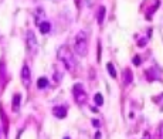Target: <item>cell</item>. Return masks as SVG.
<instances>
[{
    "mask_svg": "<svg viewBox=\"0 0 163 139\" xmlns=\"http://www.w3.org/2000/svg\"><path fill=\"white\" fill-rule=\"evenodd\" d=\"M57 57H58V60H60L61 63L64 64V67H65L67 71H74L75 70V58H74V54L70 51V48L65 46L60 47L58 48V51H57Z\"/></svg>",
    "mask_w": 163,
    "mask_h": 139,
    "instance_id": "cell-1",
    "label": "cell"
},
{
    "mask_svg": "<svg viewBox=\"0 0 163 139\" xmlns=\"http://www.w3.org/2000/svg\"><path fill=\"white\" fill-rule=\"evenodd\" d=\"M74 51L80 57H85L88 53V33L87 31H78L74 38Z\"/></svg>",
    "mask_w": 163,
    "mask_h": 139,
    "instance_id": "cell-2",
    "label": "cell"
},
{
    "mask_svg": "<svg viewBox=\"0 0 163 139\" xmlns=\"http://www.w3.org/2000/svg\"><path fill=\"white\" fill-rule=\"evenodd\" d=\"M73 94H74V98H75V101L80 104V105H82V104L87 102L88 95H87V91L84 89L82 84H75V85H74V88H73Z\"/></svg>",
    "mask_w": 163,
    "mask_h": 139,
    "instance_id": "cell-3",
    "label": "cell"
},
{
    "mask_svg": "<svg viewBox=\"0 0 163 139\" xmlns=\"http://www.w3.org/2000/svg\"><path fill=\"white\" fill-rule=\"evenodd\" d=\"M26 40H27V48H29V51L30 53H36V50H37V38H36V36H34V33L33 31H27V37H26Z\"/></svg>",
    "mask_w": 163,
    "mask_h": 139,
    "instance_id": "cell-4",
    "label": "cell"
},
{
    "mask_svg": "<svg viewBox=\"0 0 163 139\" xmlns=\"http://www.w3.org/2000/svg\"><path fill=\"white\" fill-rule=\"evenodd\" d=\"M21 79H23V85L26 88H29L31 84V73H30V68L27 64H24L23 68H21Z\"/></svg>",
    "mask_w": 163,
    "mask_h": 139,
    "instance_id": "cell-5",
    "label": "cell"
},
{
    "mask_svg": "<svg viewBox=\"0 0 163 139\" xmlns=\"http://www.w3.org/2000/svg\"><path fill=\"white\" fill-rule=\"evenodd\" d=\"M53 115L58 119H63L67 116V108L64 106H54L53 108Z\"/></svg>",
    "mask_w": 163,
    "mask_h": 139,
    "instance_id": "cell-6",
    "label": "cell"
},
{
    "mask_svg": "<svg viewBox=\"0 0 163 139\" xmlns=\"http://www.w3.org/2000/svg\"><path fill=\"white\" fill-rule=\"evenodd\" d=\"M20 102H21V95L20 94H14L13 102H11V109H13L14 112H19V109H20Z\"/></svg>",
    "mask_w": 163,
    "mask_h": 139,
    "instance_id": "cell-7",
    "label": "cell"
},
{
    "mask_svg": "<svg viewBox=\"0 0 163 139\" xmlns=\"http://www.w3.org/2000/svg\"><path fill=\"white\" fill-rule=\"evenodd\" d=\"M105 13H107V9H105L104 6H101L99 9H98V13H97V21H98V24H102L104 23Z\"/></svg>",
    "mask_w": 163,
    "mask_h": 139,
    "instance_id": "cell-8",
    "label": "cell"
},
{
    "mask_svg": "<svg viewBox=\"0 0 163 139\" xmlns=\"http://www.w3.org/2000/svg\"><path fill=\"white\" fill-rule=\"evenodd\" d=\"M38 27H40L41 34H47V33H48V31L51 30V24L48 23V21H43V23H41Z\"/></svg>",
    "mask_w": 163,
    "mask_h": 139,
    "instance_id": "cell-9",
    "label": "cell"
},
{
    "mask_svg": "<svg viewBox=\"0 0 163 139\" xmlns=\"http://www.w3.org/2000/svg\"><path fill=\"white\" fill-rule=\"evenodd\" d=\"M2 133L3 135L9 133V126L6 125V116H4V114H2Z\"/></svg>",
    "mask_w": 163,
    "mask_h": 139,
    "instance_id": "cell-10",
    "label": "cell"
},
{
    "mask_svg": "<svg viewBox=\"0 0 163 139\" xmlns=\"http://www.w3.org/2000/svg\"><path fill=\"white\" fill-rule=\"evenodd\" d=\"M48 85V79L46 78V77H41V78H38V81H37V87L40 89L46 88V87Z\"/></svg>",
    "mask_w": 163,
    "mask_h": 139,
    "instance_id": "cell-11",
    "label": "cell"
},
{
    "mask_svg": "<svg viewBox=\"0 0 163 139\" xmlns=\"http://www.w3.org/2000/svg\"><path fill=\"white\" fill-rule=\"evenodd\" d=\"M146 75L149 78V81H153V79H157L159 78V74H155V68H150L146 71Z\"/></svg>",
    "mask_w": 163,
    "mask_h": 139,
    "instance_id": "cell-12",
    "label": "cell"
},
{
    "mask_svg": "<svg viewBox=\"0 0 163 139\" xmlns=\"http://www.w3.org/2000/svg\"><path fill=\"white\" fill-rule=\"evenodd\" d=\"M107 70H108V73L111 74V77H112V78H117V71H115V67H113L112 63H108L107 64Z\"/></svg>",
    "mask_w": 163,
    "mask_h": 139,
    "instance_id": "cell-13",
    "label": "cell"
},
{
    "mask_svg": "<svg viewBox=\"0 0 163 139\" xmlns=\"http://www.w3.org/2000/svg\"><path fill=\"white\" fill-rule=\"evenodd\" d=\"M94 101H95V104H97L98 106H101L104 104V96L101 95V94H95V95H94Z\"/></svg>",
    "mask_w": 163,
    "mask_h": 139,
    "instance_id": "cell-14",
    "label": "cell"
},
{
    "mask_svg": "<svg viewBox=\"0 0 163 139\" xmlns=\"http://www.w3.org/2000/svg\"><path fill=\"white\" fill-rule=\"evenodd\" d=\"M125 75H126V84H129L130 81H132V74H130L129 70H126V71H125Z\"/></svg>",
    "mask_w": 163,
    "mask_h": 139,
    "instance_id": "cell-15",
    "label": "cell"
},
{
    "mask_svg": "<svg viewBox=\"0 0 163 139\" xmlns=\"http://www.w3.org/2000/svg\"><path fill=\"white\" fill-rule=\"evenodd\" d=\"M133 64H135V65H139V64H140V58H139V56H136L135 58H133Z\"/></svg>",
    "mask_w": 163,
    "mask_h": 139,
    "instance_id": "cell-16",
    "label": "cell"
},
{
    "mask_svg": "<svg viewBox=\"0 0 163 139\" xmlns=\"http://www.w3.org/2000/svg\"><path fill=\"white\" fill-rule=\"evenodd\" d=\"M145 44H146V40H140L139 41V47H145Z\"/></svg>",
    "mask_w": 163,
    "mask_h": 139,
    "instance_id": "cell-17",
    "label": "cell"
},
{
    "mask_svg": "<svg viewBox=\"0 0 163 139\" xmlns=\"http://www.w3.org/2000/svg\"><path fill=\"white\" fill-rule=\"evenodd\" d=\"M92 123H94V126H99V121H97V119H94Z\"/></svg>",
    "mask_w": 163,
    "mask_h": 139,
    "instance_id": "cell-18",
    "label": "cell"
}]
</instances>
